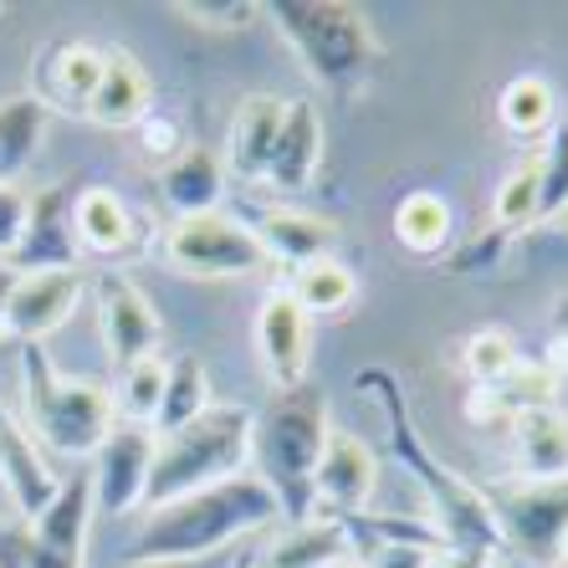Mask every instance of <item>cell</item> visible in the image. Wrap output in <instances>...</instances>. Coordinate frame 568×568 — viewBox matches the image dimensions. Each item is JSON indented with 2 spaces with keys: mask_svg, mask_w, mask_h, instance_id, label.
<instances>
[{
  "mask_svg": "<svg viewBox=\"0 0 568 568\" xmlns=\"http://www.w3.org/2000/svg\"><path fill=\"white\" fill-rule=\"evenodd\" d=\"M354 389L369 399V405H379L389 456H395L399 471L420 487L425 523L446 538L450 554H481V558H491V564H503V558H507L503 517H497V507H491L487 491H476L462 471H450L436 450L425 446L420 425H415V410H410V395H405L399 374L384 369V364H369V369L354 374Z\"/></svg>",
  "mask_w": 568,
  "mask_h": 568,
  "instance_id": "1",
  "label": "cell"
},
{
  "mask_svg": "<svg viewBox=\"0 0 568 568\" xmlns=\"http://www.w3.org/2000/svg\"><path fill=\"white\" fill-rule=\"evenodd\" d=\"M282 517V503L272 497L262 476H231L205 491H190L180 503L159 507L144 517L139 538L129 542L123 564H195V558H215L231 542L252 538V532L272 528Z\"/></svg>",
  "mask_w": 568,
  "mask_h": 568,
  "instance_id": "2",
  "label": "cell"
},
{
  "mask_svg": "<svg viewBox=\"0 0 568 568\" xmlns=\"http://www.w3.org/2000/svg\"><path fill=\"white\" fill-rule=\"evenodd\" d=\"M262 16L277 21L282 41L297 52L307 78L344 98L374 78V67L384 57L379 31L348 0H266Z\"/></svg>",
  "mask_w": 568,
  "mask_h": 568,
  "instance_id": "3",
  "label": "cell"
},
{
  "mask_svg": "<svg viewBox=\"0 0 568 568\" xmlns=\"http://www.w3.org/2000/svg\"><path fill=\"white\" fill-rule=\"evenodd\" d=\"M252 430L256 415L246 405H211V410L190 420L185 430H174L154 446V466H149V487H144V507L180 503L190 491H205L215 481L246 471L252 462Z\"/></svg>",
  "mask_w": 568,
  "mask_h": 568,
  "instance_id": "4",
  "label": "cell"
},
{
  "mask_svg": "<svg viewBox=\"0 0 568 568\" xmlns=\"http://www.w3.org/2000/svg\"><path fill=\"white\" fill-rule=\"evenodd\" d=\"M328 405L313 384L282 389L252 430V456H256V476H262L272 497L282 503V517L307 523L313 517V466L328 446Z\"/></svg>",
  "mask_w": 568,
  "mask_h": 568,
  "instance_id": "5",
  "label": "cell"
},
{
  "mask_svg": "<svg viewBox=\"0 0 568 568\" xmlns=\"http://www.w3.org/2000/svg\"><path fill=\"white\" fill-rule=\"evenodd\" d=\"M21 395H27V430L41 450L57 456H98L113 436V389L103 379H67L41 344H21Z\"/></svg>",
  "mask_w": 568,
  "mask_h": 568,
  "instance_id": "6",
  "label": "cell"
},
{
  "mask_svg": "<svg viewBox=\"0 0 568 568\" xmlns=\"http://www.w3.org/2000/svg\"><path fill=\"white\" fill-rule=\"evenodd\" d=\"M164 262L185 277H252L272 272L262 241L252 225L231 221V215H190L164 231Z\"/></svg>",
  "mask_w": 568,
  "mask_h": 568,
  "instance_id": "7",
  "label": "cell"
},
{
  "mask_svg": "<svg viewBox=\"0 0 568 568\" xmlns=\"http://www.w3.org/2000/svg\"><path fill=\"white\" fill-rule=\"evenodd\" d=\"M93 297H98L103 348L119 369H129V364H139V358L159 354V344H164V323H159L154 303L144 297L139 282L123 277V272H98Z\"/></svg>",
  "mask_w": 568,
  "mask_h": 568,
  "instance_id": "8",
  "label": "cell"
},
{
  "mask_svg": "<svg viewBox=\"0 0 568 568\" xmlns=\"http://www.w3.org/2000/svg\"><path fill=\"white\" fill-rule=\"evenodd\" d=\"M374 487H379L374 450L358 436H348V430H328V446H323V456H317V466H313L317 517H333V523L364 517L374 503Z\"/></svg>",
  "mask_w": 568,
  "mask_h": 568,
  "instance_id": "9",
  "label": "cell"
},
{
  "mask_svg": "<svg viewBox=\"0 0 568 568\" xmlns=\"http://www.w3.org/2000/svg\"><path fill=\"white\" fill-rule=\"evenodd\" d=\"M78 190L82 185H52L31 195V211H27V231L16 241V252L6 256L11 272H72L82 262L78 252V231H72V205H78Z\"/></svg>",
  "mask_w": 568,
  "mask_h": 568,
  "instance_id": "10",
  "label": "cell"
},
{
  "mask_svg": "<svg viewBox=\"0 0 568 568\" xmlns=\"http://www.w3.org/2000/svg\"><path fill=\"white\" fill-rule=\"evenodd\" d=\"M507 532V554H532L554 564V548L568 528V476L558 481H523L491 497Z\"/></svg>",
  "mask_w": 568,
  "mask_h": 568,
  "instance_id": "11",
  "label": "cell"
},
{
  "mask_svg": "<svg viewBox=\"0 0 568 568\" xmlns=\"http://www.w3.org/2000/svg\"><path fill=\"white\" fill-rule=\"evenodd\" d=\"M154 446H159V436L149 425H113V436L98 446L93 503L103 517H123V513H133V507H144Z\"/></svg>",
  "mask_w": 568,
  "mask_h": 568,
  "instance_id": "12",
  "label": "cell"
},
{
  "mask_svg": "<svg viewBox=\"0 0 568 568\" xmlns=\"http://www.w3.org/2000/svg\"><path fill=\"white\" fill-rule=\"evenodd\" d=\"M82 292H88V277L78 266L72 272H27L11 292V307H6V333L16 344H47L78 313Z\"/></svg>",
  "mask_w": 568,
  "mask_h": 568,
  "instance_id": "13",
  "label": "cell"
},
{
  "mask_svg": "<svg viewBox=\"0 0 568 568\" xmlns=\"http://www.w3.org/2000/svg\"><path fill=\"white\" fill-rule=\"evenodd\" d=\"M317 170H323V119H317V108L307 98H292L287 113H282L277 149H272L262 190L282 200H297L313 190Z\"/></svg>",
  "mask_w": 568,
  "mask_h": 568,
  "instance_id": "14",
  "label": "cell"
},
{
  "mask_svg": "<svg viewBox=\"0 0 568 568\" xmlns=\"http://www.w3.org/2000/svg\"><path fill=\"white\" fill-rule=\"evenodd\" d=\"M256 354H262L266 379L277 384V395L307 384V313L292 303L287 287L262 297V313H256Z\"/></svg>",
  "mask_w": 568,
  "mask_h": 568,
  "instance_id": "15",
  "label": "cell"
},
{
  "mask_svg": "<svg viewBox=\"0 0 568 568\" xmlns=\"http://www.w3.org/2000/svg\"><path fill=\"white\" fill-rule=\"evenodd\" d=\"M93 471L67 476L57 497L41 507V517H31L27 532L37 538V548L62 568H82L88 554V528H93Z\"/></svg>",
  "mask_w": 568,
  "mask_h": 568,
  "instance_id": "16",
  "label": "cell"
},
{
  "mask_svg": "<svg viewBox=\"0 0 568 568\" xmlns=\"http://www.w3.org/2000/svg\"><path fill=\"white\" fill-rule=\"evenodd\" d=\"M0 481L11 487L16 497V513L27 517H41V507L57 497V471L47 466V450L31 440V430L6 410V399H0Z\"/></svg>",
  "mask_w": 568,
  "mask_h": 568,
  "instance_id": "17",
  "label": "cell"
},
{
  "mask_svg": "<svg viewBox=\"0 0 568 568\" xmlns=\"http://www.w3.org/2000/svg\"><path fill=\"white\" fill-rule=\"evenodd\" d=\"M159 205L174 215V221H190V215H215L225 195V164L221 154L200 144H185L170 164H159Z\"/></svg>",
  "mask_w": 568,
  "mask_h": 568,
  "instance_id": "18",
  "label": "cell"
},
{
  "mask_svg": "<svg viewBox=\"0 0 568 568\" xmlns=\"http://www.w3.org/2000/svg\"><path fill=\"white\" fill-rule=\"evenodd\" d=\"M72 231H78V252L82 256H103V262H119V256H133L139 246H144V225H139V215L103 185L78 190Z\"/></svg>",
  "mask_w": 568,
  "mask_h": 568,
  "instance_id": "19",
  "label": "cell"
},
{
  "mask_svg": "<svg viewBox=\"0 0 568 568\" xmlns=\"http://www.w3.org/2000/svg\"><path fill=\"white\" fill-rule=\"evenodd\" d=\"M282 113H287V103L272 93H252L236 103V119H231V133H225V159H221L236 180H246V185H262L266 180Z\"/></svg>",
  "mask_w": 568,
  "mask_h": 568,
  "instance_id": "20",
  "label": "cell"
},
{
  "mask_svg": "<svg viewBox=\"0 0 568 568\" xmlns=\"http://www.w3.org/2000/svg\"><path fill=\"white\" fill-rule=\"evenodd\" d=\"M37 67H41V93H37L41 103L88 119V103H93L108 67L103 47H93V41H57L52 52L37 57Z\"/></svg>",
  "mask_w": 568,
  "mask_h": 568,
  "instance_id": "21",
  "label": "cell"
},
{
  "mask_svg": "<svg viewBox=\"0 0 568 568\" xmlns=\"http://www.w3.org/2000/svg\"><path fill=\"white\" fill-rule=\"evenodd\" d=\"M154 88H149V72L139 67V57L113 47L108 52V67H103V82H98L93 103H88V119L98 129H113V133H129L154 113Z\"/></svg>",
  "mask_w": 568,
  "mask_h": 568,
  "instance_id": "22",
  "label": "cell"
},
{
  "mask_svg": "<svg viewBox=\"0 0 568 568\" xmlns=\"http://www.w3.org/2000/svg\"><path fill=\"white\" fill-rule=\"evenodd\" d=\"M256 241H262V252L272 266H307V262H323L333 256L338 246V225L323 221V215H307V211H292V205H277V211H266L262 221L252 225Z\"/></svg>",
  "mask_w": 568,
  "mask_h": 568,
  "instance_id": "23",
  "label": "cell"
},
{
  "mask_svg": "<svg viewBox=\"0 0 568 568\" xmlns=\"http://www.w3.org/2000/svg\"><path fill=\"white\" fill-rule=\"evenodd\" d=\"M344 558H354V542H348L344 523L313 513L307 523L282 528L262 554L246 558V568H333V564H344Z\"/></svg>",
  "mask_w": 568,
  "mask_h": 568,
  "instance_id": "24",
  "label": "cell"
},
{
  "mask_svg": "<svg viewBox=\"0 0 568 568\" xmlns=\"http://www.w3.org/2000/svg\"><path fill=\"white\" fill-rule=\"evenodd\" d=\"M558 384L564 379H558L548 364H528V358H523L503 384H491V389H471L466 415H471L476 425H513L517 415L558 405Z\"/></svg>",
  "mask_w": 568,
  "mask_h": 568,
  "instance_id": "25",
  "label": "cell"
},
{
  "mask_svg": "<svg viewBox=\"0 0 568 568\" xmlns=\"http://www.w3.org/2000/svg\"><path fill=\"white\" fill-rule=\"evenodd\" d=\"M507 436H513L517 466H523L528 481H558V476H568V415L558 405L517 415L507 425Z\"/></svg>",
  "mask_w": 568,
  "mask_h": 568,
  "instance_id": "26",
  "label": "cell"
},
{
  "mask_svg": "<svg viewBox=\"0 0 568 568\" xmlns=\"http://www.w3.org/2000/svg\"><path fill=\"white\" fill-rule=\"evenodd\" d=\"M395 241L410 256H450L456 241V215H450L446 195L436 190H415L395 205Z\"/></svg>",
  "mask_w": 568,
  "mask_h": 568,
  "instance_id": "27",
  "label": "cell"
},
{
  "mask_svg": "<svg viewBox=\"0 0 568 568\" xmlns=\"http://www.w3.org/2000/svg\"><path fill=\"white\" fill-rule=\"evenodd\" d=\"M41 133H47V103L37 93H21L0 103V185L21 180V170H27L41 149Z\"/></svg>",
  "mask_w": 568,
  "mask_h": 568,
  "instance_id": "28",
  "label": "cell"
},
{
  "mask_svg": "<svg viewBox=\"0 0 568 568\" xmlns=\"http://www.w3.org/2000/svg\"><path fill=\"white\" fill-rule=\"evenodd\" d=\"M211 379H205V364L195 354H174L170 358V379H164V399H159V415H154V436H174L185 430L190 420L211 410Z\"/></svg>",
  "mask_w": 568,
  "mask_h": 568,
  "instance_id": "29",
  "label": "cell"
},
{
  "mask_svg": "<svg viewBox=\"0 0 568 568\" xmlns=\"http://www.w3.org/2000/svg\"><path fill=\"white\" fill-rule=\"evenodd\" d=\"M497 119H503V129L513 139H548L558 123V98L548 88V78L523 72V78L507 82L503 98H497Z\"/></svg>",
  "mask_w": 568,
  "mask_h": 568,
  "instance_id": "30",
  "label": "cell"
},
{
  "mask_svg": "<svg viewBox=\"0 0 568 568\" xmlns=\"http://www.w3.org/2000/svg\"><path fill=\"white\" fill-rule=\"evenodd\" d=\"M292 303L303 307L307 317L313 313H348L354 307V297H358V282H354V272H348L338 256H323V262H307V266H297L292 272Z\"/></svg>",
  "mask_w": 568,
  "mask_h": 568,
  "instance_id": "31",
  "label": "cell"
},
{
  "mask_svg": "<svg viewBox=\"0 0 568 568\" xmlns=\"http://www.w3.org/2000/svg\"><path fill=\"white\" fill-rule=\"evenodd\" d=\"M164 379H170V358L164 354H149L139 364H129V369H119V384H113V415H119V425H149L154 430Z\"/></svg>",
  "mask_w": 568,
  "mask_h": 568,
  "instance_id": "32",
  "label": "cell"
},
{
  "mask_svg": "<svg viewBox=\"0 0 568 568\" xmlns=\"http://www.w3.org/2000/svg\"><path fill=\"white\" fill-rule=\"evenodd\" d=\"M491 225L507 236H523L528 225H538V164H532V154L517 159L503 174V185L491 195Z\"/></svg>",
  "mask_w": 568,
  "mask_h": 568,
  "instance_id": "33",
  "label": "cell"
},
{
  "mask_svg": "<svg viewBox=\"0 0 568 568\" xmlns=\"http://www.w3.org/2000/svg\"><path fill=\"white\" fill-rule=\"evenodd\" d=\"M523 364L517 354V338L507 328H476L471 338L462 344V369L476 389H491V384H503L507 374Z\"/></svg>",
  "mask_w": 568,
  "mask_h": 568,
  "instance_id": "34",
  "label": "cell"
},
{
  "mask_svg": "<svg viewBox=\"0 0 568 568\" xmlns=\"http://www.w3.org/2000/svg\"><path fill=\"white\" fill-rule=\"evenodd\" d=\"M538 164V225H554L568 205V123H554V133L532 149Z\"/></svg>",
  "mask_w": 568,
  "mask_h": 568,
  "instance_id": "35",
  "label": "cell"
},
{
  "mask_svg": "<svg viewBox=\"0 0 568 568\" xmlns=\"http://www.w3.org/2000/svg\"><path fill=\"white\" fill-rule=\"evenodd\" d=\"M513 241L517 236H507V231L487 225V231H476L471 241H462L450 256H440V272H450V277H491V272H503L507 266Z\"/></svg>",
  "mask_w": 568,
  "mask_h": 568,
  "instance_id": "36",
  "label": "cell"
},
{
  "mask_svg": "<svg viewBox=\"0 0 568 568\" xmlns=\"http://www.w3.org/2000/svg\"><path fill=\"white\" fill-rule=\"evenodd\" d=\"M446 554V542H420V538H379L358 548L364 568H436V558Z\"/></svg>",
  "mask_w": 568,
  "mask_h": 568,
  "instance_id": "37",
  "label": "cell"
},
{
  "mask_svg": "<svg viewBox=\"0 0 568 568\" xmlns=\"http://www.w3.org/2000/svg\"><path fill=\"white\" fill-rule=\"evenodd\" d=\"M174 16L195 21L200 31H246L262 16L256 0H174Z\"/></svg>",
  "mask_w": 568,
  "mask_h": 568,
  "instance_id": "38",
  "label": "cell"
},
{
  "mask_svg": "<svg viewBox=\"0 0 568 568\" xmlns=\"http://www.w3.org/2000/svg\"><path fill=\"white\" fill-rule=\"evenodd\" d=\"M27 211H31V195L16 185H0V252L11 256L21 231H27Z\"/></svg>",
  "mask_w": 568,
  "mask_h": 568,
  "instance_id": "39",
  "label": "cell"
},
{
  "mask_svg": "<svg viewBox=\"0 0 568 568\" xmlns=\"http://www.w3.org/2000/svg\"><path fill=\"white\" fill-rule=\"evenodd\" d=\"M0 568H62L37 548L31 532H0Z\"/></svg>",
  "mask_w": 568,
  "mask_h": 568,
  "instance_id": "40",
  "label": "cell"
},
{
  "mask_svg": "<svg viewBox=\"0 0 568 568\" xmlns=\"http://www.w3.org/2000/svg\"><path fill=\"white\" fill-rule=\"evenodd\" d=\"M558 379H568V287L554 297V323H548V358H542Z\"/></svg>",
  "mask_w": 568,
  "mask_h": 568,
  "instance_id": "41",
  "label": "cell"
},
{
  "mask_svg": "<svg viewBox=\"0 0 568 568\" xmlns=\"http://www.w3.org/2000/svg\"><path fill=\"white\" fill-rule=\"evenodd\" d=\"M139 139H144V149L154 159H164V164L180 154V123H174V119H159V113H149V119L139 123Z\"/></svg>",
  "mask_w": 568,
  "mask_h": 568,
  "instance_id": "42",
  "label": "cell"
},
{
  "mask_svg": "<svg viewBox=\"0 0 568 568\" xmlns=\"http://www.w3.org/2000/svg\"><path fill=\"white\" fill-rule=\"evenodd\" d=\"M436 568H497V564H491V558H481V554H450V548H446V554L436 558Z\"/></svg>",
  "mask_w": 568,
  "mask_h": 568,
  "instance_id": "43",
  "label": "cell"
},
{
  "mask_svg": "<svg viewBox=\"0 0 568 568\" xmlns=\"http://www.w3.org/2000/svg\"><path fill=\"white\" fill-rule=\"evenodd\" d=\"M123 568H236V558L215 554V558H195V564H123Z\"/></svg>",
  "mask_w": 568,
  "mask_h": 568,
  "instance_id": "44",
  "label": "cell"
},
{
  "mask_svg": "<svg viewBox=\"0 0 568 568\" xmlns=\"http://www.w3.org/2000/svg\"><path fill=\"white\" fill-rule=\"evenodd\" d=\"M16 282H21V272H11V266L0 262V333H6V307H11Z\"/></svg>",
  "mask_w": 568,
  "mask_h": 568,
  "instance_id": "45",
  "label": "cell"
},
{
  "mask_svg": "<svg viewBox=\"0 0 568 568\" xmlns=\"http://www.w3.org/2000/svg\"><path fill=\"white\" fill-rule=\"evenodd\" d=\"M554 568H568V528H564V538H558V548H554Z\"/></svg>",
  "mask_w": 568,
  "mask_h": 568,
  "instance_id": "46",
  "label": "cell"
},
{
  "mask_svg": "<svg viewBox=\"0 0 568 568\" xmlns=\"http://www.w3.org/2000/svg\"><path fill=\"white\" fill-rule=\"evenodd\" d=\"M333 568H364V564H358V558H344V564H333Z\"/></svg>",
  "mask_w": 568,
  "mask_h": 568,
  "instance_id": "47",
  "label": "cell"
},
{
  "mask_svg": "<svg viewBox=\"0 0 568 568\" xmlns=\"http://www.w3.org/2000/svg\"><path fill=\"white\" fill-rule=\"evenodd\" d=\"M554 225H568V205H564V215H558V221Z\"/></svg>",
  "mask_w": 568,
  "mask_h": 568,
  "instance_id": "48",
  "label": "cell"
},
{
  "mask_svg": "<svg viewBox=\"0 0 568 568\" xmlns=\"http://www.w3.org/2000/svg\"><path fill=\"white\" fill-rule=\"evenodd\" d=\"M0 16H6V6H0Z\"/></svg>",
  "mask_w": 568,
  "mask_h": 568,
  "instance_id": "49",
  "label": "cell"
}]
</instances>
